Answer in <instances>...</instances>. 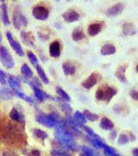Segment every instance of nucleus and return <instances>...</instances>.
Here are the masks:
<instances>
[{"label":"nucleus","mask_w":138,"mask_h":156,"mask_svg":"<svg viewBox=\"0 0 138 156\" xmlns=\"http://www.w3.org/2000/svg\"><path fill=\"white\" fill-rule=\"evenodd\" d=\"M36 120L39 124L43 125L47 128H54L58 125L59 121V115L57 113H50V114H38L36 116Z\"/></svg>","instance_id":"f257e3e1"},{"label":"nucleus","mask_w":138,"mask_h":156,"mask_svg":"<svg viewBox=\"0 0 138 156\" xmlns=\"http://www.w3.org/2000/svg\"><path fill=\"white\" fill-rule=\"evenodd\" d=\"M117 94V89L109 85H103L99 87L96 92V98L98 101L109 102L114 96Z\"/></svg>","instance_id":"f03ea898"},{"label":"nucleus","mask_w":138,"mask_h":156,"mask_svg":"<svg viewBox=\"0 0 138 156\" xmlns=\"http://www.w3.org/2000/svg\"><path fill=\"white\" fill-rule=\"evenodd\" d=\"M0 61H1L2 65L5 68L11 69L14 66V60L10 55V53L8 52V50L6 49L4 46H0Z\"/></svg>","instance_id":"7ed1b4c3"},{"label":"nucleus","mask_w":138,"mask_h":156,"mask_svg":"<svg viewBox=\"0 0 138 156\" xmlns=\"http://www.w3.org/2000/svg\"><path fill=\"white\" fill-rule=\"evenodd\" d=\"M12 23L15 29L20 30L23 27L27 26V18L23 14L20 10H14L12 13Z\"/></svg>","instance_id":"20e7f679"},{"label":"nucleus","mask_w":138,"mask_h":156,"mask_svg":"<svg viewBox=\"0 0 138 156\" xmlns=\"http://www.w3.org/2000/svg\"><path fill=\"white\" fill-rule=\"evenodd\" d=\"M33 16L38 20H46L49 17L50 11L44 5H37L33 8Z\"/></svg>","instance_id":"39448f33"},{"label":"nucleus","mask_w":138,"mask_h":156,"mask_svg":"<svg viewBox=\"0 0 138 156\" xmlns=\"http://www.w3.org/2000/svg\"><path fill=\"white\" fill-rule=\"evenodd\" d=\"M26 81H27V83L29 84V85L32 87V89H33V91H34V98H36L38 101H45L46 98H52V96L50 95V94H48L46 91H43L42 89H40L39 87H37L32 82V81H30V80H27L26 79Z\"/></svg>","instance_id":"423d86ee"},{"label":"nucleus","mask_w":138,"mask_h":156,"mask_svg":"<svg viewBox=\"0 0 138 156\" xmlns=\"http://www.w3.org/2000/svg\"><path fill=\"white\" fill-rule=\"evenodd\" d=\"M6 38H7L9 44H10L11 48L14 50V52L16 53L17 55H20V56H21V57H23V56L24 55V50H23V48H21L20 44L18 43V42H16V41L13 39V37H12L10 32H6Z\"/></svg>","instance_id":"0eeeda50"},{"label":"nucleus","mask_w":138,"mask_h":156,"mask_svg":"<svg viewBox=\"0 0 138 156\" xmlns=\"http://www.w3.org/2000/svg\"><path fill=\"white\" fill-rule=\"evenodd\" d=\"M49 54L53 58H59L61 55V44L59 41H53L49 46Z\"/></svg>","instance_id":"6e6552de"},{"label":"nucleus","mask_w":138,"mask_h":156,"mask_svg":"<svg viewBox=\"0 0 138 156\" xmlns=\"http://www.w3.org/2000/svg\"><path fill=\"white\" fill-rule=\"evenodd\" d=\"M62 17L64 18V20L66 23H75V21H78L80 18V15L77 11L73 10V9H69V10L65 11L63 14H62Z\"/></svg>","instance_id":"1a4fd4ad"},{"label":"nucleus","mask_w":138,"mask_h":156,"mask_svg":"<svg viewBox=\"0 0 138 156\" xmlns=\"http://www.w3.org/2000/svg\"><path fill=\"white\" fill-rule=\"evenodd\" d=\"M98 81H99V75L96 73H93L83 81L82 86L85 89H92L93 87L98 83Z\"/></svg>","instance_id":"9d476101"},{"label":"nucleus","mask_w":138,"mask_h":156,"mask_svg":"<svg viewBox=\"0 0 138 156\" xmlns=\"http://www.w3.org/2000/svg\"><path fill=\"white\" fill-rule=\"evenodd\" d=\"M124 4L122 2H119V3H116V4L112 5L111 7L108 8V10H107L106 14L108 15V16H115V15H118L122 13V11H123L124 9Z\"/></svg>","instance_id":"9b49d317"},{"label":"nucleus","mask_w":138,"mask_h":156,"mask_svg":"<svg viewBox=\"0 0 138 156\" xmlns=\"http://www.w3.org/2000/svg\"><path fill=\"white\" fill-rule=\"evenodd\" d=\"M9 118H10L12 121L17 122V123L21 124L23 126H24V125H26V120H24V115L21 114L18 110H16L15 108H13L10 111V113H9Z\"/></svg>","instance_id":"f8f14e48"},{"label":"nucleus","mask_w":138,"mask_h":156,"mask_svg":"<svg viewBox=\"0 0 138 156\" xmlns=\"http://www.w3.org/2000/svg\"><path fill=\"white\" fill-rule=\"evenodd\" d=\"M126 69H127V64H122L117 68V70L115 71V76L117 77L122 83H127V78L125 76Z\"/></svg>","instance_id":"ddd939ff"},{"label":"nucleus","mask_w":138,"mask_h":156,"mask_svg":"<svg viewBox=\"0 0 138 156\" xmlns=\"http://www.w3.org/2000/svg\"><path fill=\"white\" fill-rule=\"evenodd\" d=\"M103 26V23H95L89 24V27H87V34H89L90 37L96 36L98 34L101 33Z\"/></svg>","instance_id":"4468645a"},{"label":"nucleus","mask_w":138,"mask_h":156,"mask_svg":"<svg viewBox=\"0 0 138 156\" xmlns=\"http://www.w3.org/2000/svg\"><path fill=\"white\" fill-rule=\"evenodd\" d=\"M62 69H63V72L65 75H73V74L76 72V67L75 65L72 63L71 61H66L64 62L63 65H62Z\"/></svg>","instance_id":"2eb2a0df"},{"label":"nucleus","mask_w":138,"mask_h":156,"mask_svg":"<svg viewBox=\"0 0 138 156\" xmlns=\"http://www.w3.org/2000/svg\"><path fill=\"white\" fill-rule=\"evenodd\" d=\"M8 83L12 91H20V80L13 75H8Z\"/></svg>","instance_id":"dca6fc26"},{"label":"nucleus","mask_w":138,"mask_h":156,"mask_svg":"<svg viewBox=\"0 0 138 156\" xmlns=\"http://www.w3.org/2000/svg\"><path fill=\"white\" fill-rule=\"evenodd\" d=\"M0 10H1V20L3 21V23H4L5 26H9V24H10V20H9V16H8L7 5H6V3L4 1L0 5Z\"/></svg>","instance_id":"f3484780"},{"label":"nucleus","mask_w":138,"mask_h":156,"mask_svg":"<svg viewBox=\"0 0 138 156\" xmlns=\"http://www.w3.org/2000/svg\"><path fill=\"white\" fill-rule=\"evenodd\" d=\"M122 32L125 36H133L136 34V29L135 26L131 23H126L122 27Z\"/></svg>","instance_id":"a211bd4d"},{"label":"nucleus","mask_w":138,"mask_h":156,"mask_svg":"<svg viewBox=\"0 0 138 156\" xmlns=\"http://www.w3.org/2000/svg\"><path fill=\"white\" fill-rule=\"evenodd\" d=\"M71 37H72V40H73L74 42H79V41L83 40L84 38H85V35H84L83 30L81 29L80 27H77L73 30Z\"/></svg>","instance_id":"6ab92c4d"},{"label":"nucleus","mask_w":138,"mask_h":156,"mask_svg":"<svg viewBox=\"0 0 138 156\" xmlns=\"http://www.w3.org/2000/svg\"><path fill=\"white\" fill-rule=\"evenodd\" d=\"M116 53V47L112 44H105L101 48V54L103 56H110Z\"/></svg>","instance_id":"aec40b11"},{"label":"nucleus","mask_w":138,"mask_h":156,"mask_svg":"<svg viewBox=\"0 0 138 156\" xmlns=\"http://www.w3.org/2000/svg\"><path fill=\"white\" fill-rule=\"evenodd\" d=\"M13 91L8 88H6L4 86H0V98L3 101H8V99L12 98L13 96Z\"/></svg>","instance_id":"412c9836"},{"label":"nucleus","mask_w":138,"mask_h":156,"mask_svg":"<svg viewBox=\"0 0 138 156\" xmlns=\"http://www.w3.org/2000/svg\"><path fill=\"white\" fill-rule=\"evenodd\" d=\"M21 40L24 41V43H26V45H29L31 47H34V36L31 33L27 32H21L20 33Z\"/></svg>","instance_id":"4be33fe9"},{"label":"nucleus","mask_w":138,"mask_h":156,"mask_svg":"<svg viewBox=\"0 0 138 156\" xmlns=\"http://www.w3.org/2000/svg\"><path fill=\"white\" fill-rule=\"evenodd\" d=\"M100 126H101L102 129L107 130V131H111V130L114 129V123H113L110 119L106 118V117L102 118L101 123H100Z\"/></svg>","instance_id":"5701e85b"},{"label":"nucleus","mask_w":138,"mask_h":156,"mask_svg":"<svg viewBox=\"0 0 138 156\" xmlns=\"http://www.w3.org/2000/svg\"><path fill=\"white\" fill-rule=\"evenodd\" d=\"M55 99L58 101V104L60 105V108H61V110L63 111L65 114L69 116V114H70L71 112H72V108L67 104V101H65L64 99H62L61 98H56Z\"/></svg>","instance_id":"b1692460"},{"label":"nucleus","mask_w":138,"mask_h":156,"mask_svg":"<svg viewBox=\"0 0 138 156\" xmlns=\"http://www.w3.org/2000/svg\"><path fill=\"white\" fill-rule=\"evenodd\" d=\"M73 119L75 120V122L78 124V125H80L81 127L83 126V125H85L86 123V119L85 117L83 116V114L82 113H80L79 111H75L74 112V114H73Z\"/></svg>","instance_id":"393cba45"},{"label":"nucleus","mask_w":138,"mask_h":156,"mask_svg":"<svg viewBox=\"0 0 138 156\" xmlns=\"http://www.w3.org/2000/svg\"><path fill=\"white\" fill-rule=\"evenodd\" d=\"M87 138L90 140L92 144L98 149H103L105 148V146L107 145L106 143L103 141V139H101V138H92V137H89V136L87 137Z\"/></svg>","instance_id":"a878e982"},{"label":"nucleus","mask_w":138,"mask_h":156,"mask_svg":"<svg viewBox=\"0 0 138 156\" xmlns=\"http://www.w3.org/2000/svg\"><path fill=\"white\" fill-rule=\"evenodd\" d=\"M34 67H36L37 72H38V75H39L40 79L42 80V82L43 83H49V79H48V77H47V75H46L45 71L43 70V68L41 67L39 64H38L37 66H34Z\"/></svg>","instance_id":"bb28decb"},{"label":"nucleus","mask_w":138,"mask_h":156,"mask_svg":"<svg viewBox=\"0 0 138 156\" xmlns=\"http://www.w3.org/2000/svg\"><path fill=\"white\" fill-rule=\"evenodd\" d=\"M50 153H51L52 156H72L68 152V150H65V149H59V148L52 149Z\"/></svg>","instance_id":"cd10ccee"},{"label":"nucleus","mask_w":138,"mask_h":156,"mask_svg":"<svg viewBox=\"0 0 138 156\" xmlns=\"http://www.w3.org/2000/svg\"><path fill=\"white\" fill-rule=\"evenodd\" d=\"M56 92H57V94L59 95V98H61L62 99H64L65 101L69 102V101H71V98H70V96H69V94L66 91H65L64 89H62L61 87H59V86L56 87Z\"/></svg>","instance_id":"c85d7f7f"},{"label":"nucleus","mask_w":138,"mask_h":156,"mask_svg":"<svg viewBox=\"0 0 138 156\" xmlns=\"http://www.w3.org/2000/svg\"><path fill=\"white\" fill-rule=\"evenodd\" d=\"M20 72L24 77H27V78H31V77H33V75H34L32 69L29 67V65H27V64H24L23 66H21Z\"/></svg>","instance_id":"c756f323"},{"label":"nucleus","mask_w":138,"mask_h":156,"mask_svg":"<svg viewBox=\"0 0 138 156\" xmlns=\"http://www.w3.org/2000/svg\"><path fill=\"white\" fill-rule=\"evenodd\" d=\"M33 134H34V136L39 140H45L48 138V134H47L45 131H43L41 129H34Z\"/></svg>","instance_id":"7c9ffc66"},{"label":"nucleus","mask_w":138,"mask_h":156,"mask_svg":"<svg viewBox=\"0 0 138 156\" xmlns=\"http://www.w3.org/2000/svg\"><path fill=\"white\" fill-rule=\"evenodd\" d=\"M83 116L85 117L86 120H89L90 122H96V121H98L99 120V116L96 114H93L92 113V112H89V110H84L83 111Z\"/></svg>","instance_id":"2f4dec72"},{"label":"nucleus","mask_w":138,"mask_h":156,"mask_svg":"<svg viewBox=\"0 0 138 156\" xmlns=\"http://www.w3.org/2000/svg\"><path fill=\"white\" fill-rule=\"evenodd\" d=\"M103 153H105L106 156H121L117 151H116V149H114L109 145L105 146V148H103Z\"/></svg>","instance_id":"473e14b6"},{"label":"nucleus","mask_w":138,"mask_h":156,"mask_svg":"<svg viewBox=\"0 0 138 156\" xmlns=\"http://www.w3.org/2000/svg\"><path fill=\"white\" fill-rule=\"evenodd\" d=\"M27 58H29L30 62L34 65V66H37V65L39 64V60H38V57L34 54L33 52H30L29 51V52L27 53Z\"/></svg>","instance_id":"72a5a7b5"},{"label":"nucleus","mask_w":138,"mask_h":156,"mask_svg":"<svg viewBox=\"0 0 138 156\" xmlns=\"http://www.w3.org/2000/svg\"><path fill=\"white\" fill-rule=\"evenodd\" d=\"M13 93H14V94L16 95V96H18V98H20L24 99V101H27L29 104H33V98H31V96H27L24 92H21V91H15V92H13Z\"/></svg>","instance_id":"f704fd0d"},{"label":"nucleus","mask_w":138,"mask_h":156,"mask_svg":"<svg viewBox=\"0 0 138 156\" xmlns=\"http://www.w3.org/2000/svg\"><path fill=\"white\" fill-rule=\"evenodd\" d=\"M129 136L127 135V134H121L120 136H119V139H118V143L120 145H125L127 144L128 142H129Z\"/></svg>","instance_id":"c9c22d12"},{"label":"nucleus","mask_w":138,"mask_h":156,"mask_svg":"<svg viewBox=\"0 0 138 156\" xmlns=\"http://www.w3.org/2000/svg\"><path fill=\"white\" fill-rule=\"evenodd\" d=\"M81 128H83V130L85 131V133L89 134V137H92V138H100V137L95 133V131L90 129L89 127H87V126H85V125H83V126L81 127Z\"/></svg>","instance_id":"e433bc0d"},{"label":"nucleus","mask_w":138,"mask_h":156,"mask_svg":"<svg viewBox=\"0 0 138 156\" xmlns=\"http://www.w3.org/2000/svg\"><path fill=\"white\" fill-rule=\"evenodd\" d=\"M6 74L3 70L0 69V84H6Z\"/></svg>","instance_id":"4c0bfd02"},{"label":"nucleus","mask_w":138,"mask_h":156,"mask_svg":"<svg viewBox=\"0 0 138 156\" xmlns=\"http://www.w3.org/2000/svg\"><path fill=\"white\" fill-rule=\"evenodd\" d=\"M129 95L134 99V101H138V91L137 90H131L129 92Z\"/></svg>","instance_id":"58836bf2"},{"label":"nucleus","mask_w":138,"mask_h":156,"mask_svg":"<svg viewBox=\"0 0 138 156\" xmlns=\"http://www.w3.org/2000/svg\"><path fill=\"white\" fill-rule=\"evenodd\" d=\"M29 156H41V152L38 149H33L32 151L30 152Z\"/></svg>","instance_id":"ea45409f"},{"label":"nucleus","mask_w":138,"mask_h":156,"mask_svg":"<svg viewBox=\"0 0 138 156\" xmlns=\"http://www.w3.org/2000/svg\"><path fill=\"white\" fill-rule=\"evenodd\" d=\"M3 156H17L14 152H11V151H4L3 153Z\"/></svg>","instance_id":"a19ab883"},{"label":"nucleus","mask_w":138,"mask_h":156,"mask_svg":"<svg viewBox=\"0 0 138 156\" xmlns=\"http://www.w3.org/2000/svg\"><path fill=\"white\" fill-rule=\"evenodd\" d=\"M132 154L133 156H138V148H135L132 150Z\"/></svg>","instance_id":"79ce46f5"},{"label":"nucleus","mask_w":138,"mask_h":156,"mask_svg":"<svg viewBox=\"0 0 138 156\" xmlns=\"http://www.w3.org/2000/svg\"><path fill=\"white\" fill-rule=\"evenodd\" d=\"M116 137H117V132H115V131H113V132L111 133V138H112V139H115Z\"/></svg>","instance_id":"37998d69"},{"label":"nucleus","mask_w":138,"mask_h":156,"mask_svg":"<svg viewBox=\"0 0 138 156\" xmlns=\"http://www.w3.org/2000/svg\"><path fill=\"white\" fill-rule=\"evenodd\" d=\"M79 156H86V155H85V154H84V153H83V152H81V153L79 154Z\"/></svg>","instance_id":"c03bdc74"},{"label":"nucleus","mask_w":138,"mask_h":156,"mask_svg":"<svg viewBox=\"0 0 138 156\" xmlns=\"http://www.w3.org/2000/svg\"><path fill=\"white\" fill-rule=\"evenodd\" d=\"M1 40H2V36H1V34H0V43H1Z\"/></svg>","instance_id":"a18cd8bd"},{"label":"nucleus","mask_w":138,"mask_h":156,"mask_svg":"<svg viewBox=\"0 0 138 156\" xmlns=\"http://www.w3.org/2000/svg\"><path fill=\"white\" fill-rule=\"evenodd\" d=\"M136 71H137V72H138V65H137V66H136Z\"/></svg>","instance_id":"49530a36"}]
</instances>
